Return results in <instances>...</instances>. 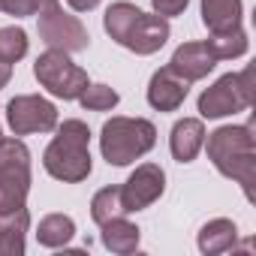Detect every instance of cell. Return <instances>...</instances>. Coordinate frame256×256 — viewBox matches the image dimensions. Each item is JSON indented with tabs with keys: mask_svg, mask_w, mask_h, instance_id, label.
<instances>
[{
	"mask_svg": "<svg viewBox=\"0 0 256 256\" xmlns=\"http://www.w3.org/2000/svg\"><path fill=\"white\" fill-rule=\"evenodd\" d=\"M208 160L223 178H232L241 184L244 196L253 199V184H256V139L253 130L244 124H226L217 126L211 136H205Z\"/></svg>",
	"mask_w": 256,
	"mask_h": 256,
	"instance_id": "6da1fadb",
	"label": "cell"
},
{
	"mask_svg": "<svg viewBox=\"0 0 256 256\" xmlns=\"http://www.w3.org/2000/svg\"><path fill=\"white\" fill-rule=\"evenodd\" d=\"M58 136L42 154V166L52 178L64 184H78L90 175V130L78 118H70L54 126Z\"/></svg>",
	"mask_w": 256,
	"mask_h": 256,
	"instance_id": "7a4b0ae2",
	"label": "cell"
},
{
	"mask_svg": "<svg viewBox=\"0 0 256 256\" xmlns=\"http://www.w3.org/2000/svg\"><path fill=\"white\" fill-rule=\"evenodd\" d=\"M157 145V126L148 118H108L100 130V151L108 166H130Z\"/></svg>",
	"mask_w": 256,
	"mask_h": 256,
	"instance_id": "3957f363",
	"label": "cell"
},
{
	"mask_svg": "<svg viewBox=\"0 0 256 256\" xmlns=\"http://www.w3.org/2000/svg\"><path fill=\"white\" fill-rule=\"evenodd\" d=\"M253 102V70L241 72H226L220 76L211 88L199 94V114L202 118H226L247 112Z\"/></svg>",
	"mask_w": 256,
	"mask_h": 256,
	"instance_id": "277c9868",
	"label": "cell"
},
{
	"mask_svg": "<svg viewBox=\"0 0 256 256\" xmlns=\"http://www.w3.org/2000/svg\"><path fill=\"white\" fill-rule=\"evenodd\" d=\"M34 76H36V82H40L52 96H58V100H78L82 90L90 84V82H88V72H84L78 64H72L70 54L60 52V48L42 52V54L36 58V64H34Z\"/></svg>",
	"mask_w": 256,
	"mask_h": 256,
	"instance_id": "5b68a950",
	"label": "cell"
},
{
	"mask_svg": "<svg viewBox=\"0 0 256 256\" xmlns=\"http://www.w3.org/2000/svg\"><path fill=\"white\" fill-rule=\"evenodd\" d=\"M6 124L16 136L52 133L58 126V108L40 94H18L6 102Z\"/></svg>",
	"mask_w": 256,
	"mask_h": 256,
	"instance_id": "8992f818",
	"label": "cell"
},
{
	"mask_svg": "<svg viewBox=\"0 0 256 256\" xmlns=\"http://www.w3.org/2000/svg\"><path fill=\"white\" fill-rule=\"evenodd\" d=\"M36 18H40V36L48 42V48H60L66 54H76V52L88 48V42H90L88 28L76 16L64 12V6L58 4V0L48 4Z\"/></svg>",
	"mask_w": 256,
	"mask_h": 256,
	"instance_id": "52a82bcc",
	"label": "cell"
},
{
	"mask_svg": "<svg viewBox=\"0 0 256 256\" xmlns=\"http://www.w3.org/2000/svg\"><path fill=\"white\" fill-rule=\"evenodd\" d=\"M166 190V172L157 166V163H142L136 166V172L120 184V202H124V211L133 214V211H142L148 205H154Z\"/></svg>",
	"mask_w": 256,
	"mask_h": 256,
	"instance_id": "ba28073f",
	"label": "cell"
},
{
	"mask_svg": "<svg viewBox=\"0 0 256 256\" xmlns=\"http://www.w3.org/2000/svg\"><path fill=\"white\" fill-rule=\"evenodd\" d=\"M190 94V82L181 78L169 64L160 66L148 82V102L157 112H178Z\"/></svg>",
	"mask_w": 256,
	"mask_h": 256,
	"instance_id": "9c48e42d",
	"label": "cell"
},
{
	"mask_svg": "<svg viewBox=\"0 0 256 256\" xmlns=\"http://www.w3.org/2000/svg\"><path fill=\"white\" fill-rule=\"evenodd\" d=\"M166 40H169V22L163 16H157V12H151V16L139 12V18L133 22L130 34H126V40H124V48L148 58V54L160 52L166 46Z\"/></svg>",
	"mask_w": 256,
	"mask_h": 256,
	"instance_id": "30bf717a",
	"label": "cell"
},
{
	"mask_svg": "<svg viewBox=\"0 0 256 256\" xmlns=\"http://www.w3.org/2000/svg\"><path fill=\"white\" fill-rule=\"evenodd\" d=\"M169 66H172L181 78L199 82V78H205V76L217 66V58L211 54V48H208L205 42H184V46L175 48Z\"/></svg>",
	"mask_w": 256,
	"mask_h": 256,
	"instance_id": "8fae6325",
	"label": "cell"
},
{
	"mask_svg": "<svg viewBox=\"0 0 256 256\" xmlns=\"http://www.w3.org/2000/svg\"><path fill=\"white\" fill-rule=\"evenodd\" d=\"M205 124L202 118H181L175 126H172V136H169V151L178 163H190L196 160V154L202 151L205 145Z\"/></svg>",
	"mask_w": 256,
	"mask_h": 256,
	"instance_id": "7c38bea8",
	"label": "cell"
},
{
	"mask_svg": "<svg viewBox=\"0 0 256 256\" xmlns=\"http://www.w3.org/2000/svg\"><path fill=\"white\" fill-rule=\"evenodd\" d=\"M100 229H102V232H100L102 247H106L108 253L126 256V253H136V250H139V238H142V232H139L136 223H130L124 214L114 217V220H108V223H102Z\"/></svg>",
	"mask_w": 256,
	"mask_h": 256,
	"instance_id": "4fadbf2b",
	"label": "cell"
},
{
	"mask_svg": "<svg viewBox=\"0 0 256 256\" xmlns=\"http://www.w3.org/2000/svg\"><path fill=\"white\" fill-rule=\"evenodd\" d=\"M28 229H30V214H28V208L0 214V256H22V253H24Z\"/></svg>",
	"mask_w": 256,
	"mask_h": 256,
	"instance_id": "5bb4252c",
	"label": "cell"
},
{
	"mask_svg": "<svg viewBox=\"0 0 256 256\" xmlns=\"http://www.w3.org/2000/svg\"><path fill=\"white\" fill-rule=\"evenodd\" d=\"M241 16H244L241 0H202V24L211 34L241 28Z\"/></svg>",
	"mask_w": 256,
	"mask_h": 256,
	"instance_id": "9a60e30c",
	"label": "cell"
},
{
	"mask_svg": "<svg viewBox=\"0 0 256 256\" xmlns=\"http://www.w3.org/2000/svg\"><path fill=\"white\" fill-rule=\"evenodd\" d=\"M238 244V226L226 217H217V220H208L202 229H199V250L205 256H217V253H226Z\"/></svg>",
	"mask_w": 256,
	"mask_h": 256,
	"instance_id": "2e32d148",
	"label": "cell"
},
{
	"mask_svg": "<svg viewBox=\"0 0 256 256\" xmlns=\"http://www.w3.org/2000/svg\"><path fill=\"white\" fill-rule=\"evenodd\" d=\"M30 172H0V214H10L28 205Z\"/></svg>",
	"mask_w": 256,
	"mask_h": 256,
	"instance_id": "e0dca14e",
	"label": "cell"
},
{
	"mask_svg": "<svg viewBox=\"0 0 256 256\" xmlns=\"http://www.w3.org/2000/svg\"><path fill=\"white\" fill-rule=\"evenodd\" d=\"M72 235H76V223H72V217H66V214H48V217H42L40 226H36V241H40L42 247H48V250L66 247V244L72 241Z\"/></svg>",
	"mask_w": 256,
	"mask_h": 256,
	"instance_id": "ac0fdd59",
	"label": "cell"
},
{
	"mask_svg": "<svg viewBox=\"0 0 256 256\" xmlns=\"http://www.w3.org/2000/svg\"><path fill=\"white\" fill-rule=\"evenodd\" d=\"M139 6L136 4H130V0H118V4H112L108 10H106V16H102V28H106V34L118 42V46H124V40H126V34H130V28H133V22L139 18Z\"/></svg>",
	"mask_w": 256,
	"mask_h": 256,
	"instance_id": "d6986e66",
	"label": "cell"
},
{
	"mask_svg": "<svg viewBox=\"0 0 256 256\" xmlns=\"http://www.w3.org/2000/svg\"><path fill=\"white\" fill-rule=\"evenodd\" d=\"M205 46L211 48V54L217 60H235L241 54H247V34L241 28H232V30H223V34H211L205 40Z\"/></svg>",
	"mask_w": 256,
	"mask_h": 256,
	"instance_id": "ffe728a7",
	"label": "cell"
},
{
	"mask_svg": "<svg viewBox=\"0 0 256 256\" xmlns=\"http://www.w3.org/2000/svg\"><path fill=\"white\" fill-rule=\"evenodd\" d=\"M120 214H126L124 202H120V187H102V190L94 193V199H90V217H94L96 226H102V223H108V220H114Z\"/></svg>",
	"mask_w": 256,
	"mask_h": 256,
	"instance_id": "44dd1931",
	"label": "cell"
},
{
	"mask_svg": "<svg viewBox=\"0 0 256 256\" xmlns=\"http://www.w3.org/2000/svg\"><path fill=\"white\" fill-rule=\"evenodd\" d=\"M0 172H30V151L22 139L0 136Z\"/></svg>",
	"mask_w": 256,
	"mask_h": 256,
	"instance_id": "7402d4cb",
	"label": "cell"
},
{
	"mask_svg": "<svg viewBox=\"0 0 256 256\" xmlns=\"http://www.w3.org/2000/svg\"><path fill=\"white\" fill-rule=\"evenodd\" d=\"M28 54V34L24 28H0V58L6 64H18Z\"/></svg>",
	"mask_w": 256,
	"mask_h": 256,
	"instance_id": "603a6c76",
	"label": "cell"
},
{
	"mask_svg": "<svg viewBox=\"0 0 256 256\" xmlns=\"http://www.w3.org/2000/svg\"><path fill=\"white\" fill-rule=\"evenodd\" d=\"M118 90L108 88V84H88L78 96V102L88 108V112H112L118 106Z\"/></svg>",
	"mask_w": 256,
	"mask_h": 256,
	"instance_id": "cb8c5ba5",
	"label": "cell"
},
{
	"mask_svg": "<svg viewBox=\"0 0 256 256\" xmlns=\"http://www.w3.org/2000/svg\"><path fill=\"white\" fill-rule=\"evenodd\" d=\"M48 4H54V0H0V12L16 16V18H28V16H40Z\"/></svg>",
	"mask_w": 256,
	"mask_h": 256,
	"instance_id": "d4e9b609",
	"label": "cell"
},
{
	"mask_svg": "<svg viewBox=\"0 0 256 256\" xmlns=\"http://www.w3.org/2000/svg\"><path fill=\"white\" fill-rule=\"evenodd\" d=\"M187 4H190V0H151L154 12L163 16V18H175V16H181V12L187 10Z\"/></svg>",
	"mask_w": 256,
	"mask_h": 256,
	"instance_id": "484cf974",
	"label": "cell"
},
{
	"mask_svg": "<svg viewBox=\"0 0 256 256\" xmlns=\"http://www.w3.org/2000/svg\"><path fill=\"white\" fill-rule=\"evenodd\" d=\"M66 4H70L72 12H90V10L100 6V0H66Z\"/></svg>",
	"mask_w": 256,
	"mask_h": 256,
	"instance_id": "4316f807",
	"label": "cell"
},
{
	"mask_svg": "<svg viewBox=\"0 0 256 256\" xmlns=\"http://www.w3.org/2000/svg\"><path fill=\"white\" fill-rule=\"evenodd\" d=\"M12 78V64H6L4 58H0V88H6Z\"/></svg>",
	"mask_w": 256,
	"mask_h": 256,
	"instance_id": "83f0119b",
	"label": "cell"
},
{
	"mask_svg": "<svg viewBox=\"0 0 256 256\" xmlns=\"http://www.w3.org/2000/svg\"><path fill=\"white\" fill-rule=\"evenodd\" d=\"M0 136H4V126H0Z\"/></svg>",
	"mask_w": 256,
	"mask_h": 256,
	"instance_id": "f1b7e54d",
	"label": "cell"
}]
</instances>
